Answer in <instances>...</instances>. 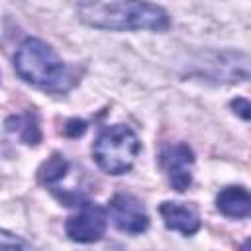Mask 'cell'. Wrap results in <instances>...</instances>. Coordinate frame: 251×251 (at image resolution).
<instances>
[{"label": "cell", "instance_id": "9c48e42d", "mask_svg": "<svg viewBox=\"0 0 251 251\" xmlns=\"http://www.w3.org/2000/svg\"><path fill=\"white\" fill-rule=\"evenodd\" d=\"M6 127L10 131H16L27 145H37L41 139V131L37 126L35 116L24 114V116H12L6 120Z\"/></svg>", "mask_w": 251, "mask_h": 251}, {"label": "cell", "instance_id": "5b68a950", "mask_svg": "<svg viewBox=\"0 0 251 251\" xmlns=\"http://www.w3.org/2000/svg\"><path fill=\"white\" fill-rule=\"evenodd\" d=\"M108 212L120 231L135 235L149 227V216L143 204L131 194H116L108 204Z\"/></svg>", "mask_w": 251, "mask_h": 251}, {"label": "cell", "instance_id": "52a82bcc", "mask_svg": "<svg viewBox=\"0 0 251 251\" xmlns=\"http://www.w3.org/2000/svg\"><path fill=\"white\" fill-rule=\"evenodd\" d=\"M161 218L169 229L180 231L184 235H192L200 227V216L198 210L190 204L184 202H163L161 208Z\"/></svg>", "mask_w": 251, "mask_h": 251}, {"label": "cell", "instance_id": "3957f363", "mask_svg": "<svg viewBox=\"0 0 251 251\" xmlns=\"http://www.w3.org/2000/svg\"><path fill=\"white\" fill-rule=\"evenodd\" d=\"M16 73L37 86H49L63 76L65 65L59 55L41 39L27 37L16 51L14 57Z\"/></svg>", "mask_w": 251, "mask_h": 251}, {"label": "cell", "instance_id": "7a4b0ae2", "mask_svg": "<svg viewBox=\"0 0 251 251\" xmlns=\"http://www.w3.org/2000/svg\"><path fill=\"white\" fill-rule=\"evenodd\" d=\"M139 149H141V145H139V139L133 133V129L118 124V126L104 129L96 137L92 155H94L96 165L104 173L122 175L133 167V163L139 155Z\"/></svg>", "mask_w": 251, "mask_h": 251}, {"label": "cell", "instance_id": "30bf717a", "mask_svg": "<svg viewBox=\"0 0 251 251\" xmlns=\"http://www.w3.org/2000/svg\"><path fill=\"white\" fill-rule=\"evenodd\" d=\"M69 171V161L65 157H61L59 153H53L37 171V176L43 184H53L57 180H61Z\"/></svg>", "mask_w": 251, "mask_h": 251}, {"label": "cell", "instance_id": "6da1fadb", "mask_svg": "<svg viewBox=\"0 0 251 251\" xmlns=\"http://www.w3.org/2000/svg\"><path fill=\"white\" fill-rule=\"evenodd\" d=\"M78 18L100 29H151L163 31L169 27L167 12L147 0H118V2H82Z\"/></svg>", "mask_w": 251, "mask_h": 251}, {"label": "cell", "instance_id": "ba28073f", "mask_svg": "<svg viewBox=\"0 0 251 251\" xmlns=\"http://www.w3.org/2000/svg\"><path fill=\"white\" fill-rule=\"evenodd\" d=\"M218 210L227 218L251 216V192L243 186H226L216 198Z\"/></svg>", "mask_w": 251, "mask_h": 251}, {"label": "cell", "instance_id": "4fadbf2b", "mask_svg": "<svg viewBox=\"0 0 251 251\" xmlns=\"http://www.w3.org/2000/svg\"><path fill=\"white\" fill-rule=\"evenodd\" d=\"M243 247H251V239H249V241H245V243H243Z\"/></svg>", "mask_w": 251, "mask_h": 251}, {"label": "cell", "instance_id": "7c38bea8", "mask_svg": "<svg viewBox=\"0 0 251 251\" xmlns=\"http://www.w3.org/2000/svg\"><path fill=\"white\" fill-rule=\"evenodd\" d=\"M84 129H86V124H84L82 120H69L67 126H65V135H69V137H78V135L84 133Z\"/></svg>", "mask_w": 251, "mask_h": 251}, {"label": "cell", "instance_id": "8992f818", "mask_svg": "<svg viewBox=\"0 0 251 251\" xmlns=\"http://www.w3.org/2000/svg\"><path fill=\"white\" fill-rule=\"evenodd\" d=\"M161 167L165 169L169 182L175 190L184 192L192 182V165H194V153L184 143L167 145L161 151Z\"/></svg>", "mask_w": 251, "mask_h": 251}, {"label": "cell", "instance_id": "277c9868", "mask_svg": "<svg viewBox=\"0 0 251 251\" xmlns=\"http://www.w3.org/2000/svg\"><path fill=\"white\" fill-rule=\"evenodd\" d=\"M106 222L108 220H106L104 208H100L96 204H90V202H84V204H80V210L67 220L65 229H67V235L73 241L92 243V241H98L104 235Z\"/></svg>", "mask_w": 251, "mask_h": 251}, {"label": "cell", "instance_id": "8fae6325", "mask_svg": "<svg viewBox=\"0 0 251 251\" xmlns=\"http://www.w3.org/2000/svg\"><path fill=\"white\" fill-rule=\"evenodd\" d=\"M231 108H233V112H235L239 118L251 120V102H249V100H245V98H235V100H231Z\"/></svg>", "mask_w": 251, "mask_h": 251}]
</instances>
